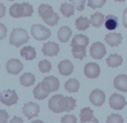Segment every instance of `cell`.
Masks as SVG:
<instances>
[{
	"label": "cell",
	"instance_id": "6da1fadb",
	"mask_svg": "<svg viewBox=\"0 0 127 123\" xmlns=\"http://www.w3.org/2000/svg\"><path fill=\"white\" fill-rule=\"evenodd\" d=\"M89 44V38L87 36L82 34L75 35L72 40L71 46L74 58L81 60L87 57V47Z\"/></svg>",
	"mask_w": 127,
	"mask_h": 123
},
{
	"label": "cell",
	"instance_id": "7a4b0ae2",
	"mask_svg": "<svg viewBox=\"0 0 127 123\" xmlns=\"http://www.w3.org/2000/svg\"><path fill=\"white\" fill-rule=\"evenodd\" d=\"M38 12L44 22L51 26L57 25L60 19L57 13L54 12L53 7L48 4H41L38 9Z\"/></svg>",
	"mask_w": 127,
	"mask_h": 123
},
{
	"label": "cell",
	"instance_id": "3957f363",
	"mask_svg": "<svg viewBox=\"0 0 127 123\" xmlns=\"http://www.w3.org/2000/svg\"><path fill=\"white\" fill-rule=\"evenodd\" d=\"M12 17L16 18L30 17L33 13V7L28 3H15L11 6L9 10Z\"/></svg>",
	"mask_w": 127,
	"mask_h": 123
},
{
	"label": "cell",
	"instance_id": "277c9868",
	"mask_svg": "<svg viewBox=\"0 0 127 123\" xmlns=\"http://www.w3.org/2000/svg\"><path fill=\"white\" fill-rule=\"evenodd\" d=\"M30 38L27 32L21 28L13 29L10 37L9 43L18 48L22 44L27 43Z\"/></svg>",
	"mask_w": 127,
	"mask_h": 123
},
{
	"label": "cell",
	"instance_id": "5b68a950",
	"mask_svg": "<svg viewBox=\"0 0 127 123\" xmlns=\"http://www.w3.org/2000/svg\"><path fill=\"white\" fill-rule=\"evenodd\" d=\"M31 32L34 38L41 41L45 40L51 35L50 30L41 24H33Z\"/></svg>",
	"mask_w": 127,
	"mask_h": 123
},
{
	"label": "cell",
	"instance_id": "8992f818",
	"mask_svg": "<svg viewBox=\"0 0 127 123\" xmlns=\"http://www.w3.org/2000/svg\"><path fill=\"white\" fill-rule=\"evenodd\" d=\"M76 100L72 97H64L60 94L58 102V108L59 113L63 112H69L74 110L76 106Z\"/></svg>",
	"mask_w": 127,
	"mask_h": 123
},
{
	"label": "cell",
	"instance_id": "52a82bcc",
	"mask_svg": "<svg viewBox=\"0 0 127 123\" xmlns=\"http://www.w3.org/2000/svg\"><path fill=\"white\" fill-rule=\"evenodd\" d=\"M19 98L15 90H3L0 93V100L3 104L8 106L17 104Z\"/></svg>",
	"mask_w": 127,
	"mask_h": 123
},
{
	"label": "cell",
	"instance_id": "ba28073f",
	"mask_svg": "<svg viewBox=\"0 0 127 123\" xmlns=\"http://www.w3.org/2000/svg\"><path fill=\"white\" fill-rule=\"evenodd\" d=\"M90 52L91 57L96 60H101L107 53L104 44L100 42L93 43L90 47Z\"/></svg>",
	"mask_w": 127,
	"mask_h": 123
},
{
	"label": "cell",
	"instance_id": "9c48e42d",
	"mask_svg": "<svg viewBox=\"0 0 127 123\" xmlns=\"http://www.w3.org/2000/svg\"><path fill=\"white\" fill-rule=\"evenodd\" d=\"M42 87L48 92L51 93L57 91L60 87V82L58 78L54 76L46 77L41 83Z\"/></svg>",
	"mask_w": 127,
	"mask_h": 123
},
{
	"label": "cell",
	"instance_id": "30bf717a",
	"mask_svg": "<svg viewBox=\"0 0 127 123\" xmlns=\"http://www.w3.org/2000/svg\"><path fill=\"white\" fill-rule=\"evenodd\" d=\"M109 104L110 108L115 110H122L127 104L124 96L117 93L111 95L109 98Z\"/></svg>",
	"mask_w": 127,
	"mask_h": 123
},
{
	"label": "cell",
	"instance_id": "8fae6325",
	"mask_svg": "<svg viewBox=\"0 0 127 123\" xmlns=\"http://www.w3.org/2000/svg\"><path fill=\"white\" fill-rule=\"evenodd\" d=\"M24 106L22 108V113L28 118V120L38 116V113L40 112L39 105L32 102L24 104Z\"/></svg>",
	"mask_w": 127,
	"mask_h": 123
},
{
	"label": "cell",
	"instance_id": "7c38bea8",
	"mask_svg": "<svg viewBox=\"0 0 127 123\" xmlns=\"http://www.w3.org/2000/svg\"><path fill=\"white\" fill-rule=\"evenodd\" d=\"M106 96L104 92L100 89L93 90L89 96L90 103L95 106H101L105 101Z\"/></svg>",
	"mask_w": 127,
	"mask_h": 123
},
{
	"label": "cell",
	"instance_id": "4fadbf2b",
	"mask_svg": "<svg viewBox=\"0 0 127 123\" xmlns=\"http://www.w3.org/2000/svg\"><path fill=\"white\" fill-rule=\"evenodd\" d=\"M24 65L18 59H12L9 60L6 65L7 72L9 74L17 75L23 70Z\"/></svg>",
	"mask_w": 127,
	"mask_h": 123
},
{
	"label": "cell",
	"instance_id": "5bb4252c",
	"mask_svg": "<svg viewBox=\"0 0 127 123\" xmlns=\"http://www.w3.org/2000/svg\"><path fill=\"white\" fill-rule=\"evenodd\" d=\"M100 69L96 63H89L86 64L84 68V73L87 77L91 79L97 78L100 75Z\"/></svg>",
	"mask_w": 127,
	"mask_h": 123
},
{
	"label": "cell",
	"instance_id": "9a60e30c",
	"mask_svg": "<svg viewBox=\"0 0 127 123\" xmlns=\"http://www.w3.org/2000/svg\"><path fill=\"white\" fill-rule=\"evenodd\" d=\"M60 49L59 44L54 41L52 42L49 41L47 43H44L41 50L44 56L53 57L54 55L57 56Z\"/></svg>",
	"mask_w": 127,
	"mask_h": 123
},
{
	"label": "cell",
	"instance_id": "2e32d148",
	"mask_svg": "<svg viewBox=\"0 0 127 123\" xmlns=\"http://www.w3.org/2000/svg\"><path fill=\"white\" fill-rule=\"evenodd\" d=\"M94 111L90 107H86L81 109L80 117V123H99L98 121L94 117Z\"/></svg>",
	"mask_w": 127,
	"mask_h": 123
},
{
	"label": "cell",
	"instance_id": "e0dca14e",
	"mask_svg": "<svg viewBox=\"0 0 127 123\" xmlns=\"http://www.w3.org/2000/svg\"><path fill=\"white\" fill-rule=\"evenodd\" d=\"M60 73L64 76H68L73 72L74 67L68 60L62 61L58 65Z\"/></svg>",
	"mask_w": 127,
	"mask_h": 123
},
{
	"label": "cell",
	"instance_id": "ac0fdd59",
	"mask_svg": "<svg viewBox=\"0 0 127 123\" xmlns=\"http://www.w3.org/2000/svg\"><path fill=\"white\" fill-rule=\"evenodd\" d=\"M114 86L117 90L126 92H127V76L125 74H119L114 80Z\"/></svg>",
	"mask_w": 127,
	"mask_h": 123
},
{
	"label": "cell",
	"instance_id": "d6986e66",
	"mask_svg": "<svg viewBox=\"0 0 127 123\" xmlns=\"http://www.w3.org/2000/svg\"><path fill=\"white\" fill-rule=\"evenodd\" d=\"M123 39L121 33L113 32L110 33L108 35H107L104 40L108 45L113 47L114 46H118L119 44L121 43Z\"/></svg>",
	"mask_w": 127,
	"mask_h": 123
},
{
	"label": "cell",
	"instance_id": "ffe728a7",
	"mask_svg": "<svg viewBox=\"0 0 127 123\" xmlns=\"http://www.w3.org/2000/svg\"><path fill=\"white\" fill-rule=\"evenodd\" d=\"M20 54L26 60H32L36 58V52L35 48L30 46L24 47L21 49Z\"/></svg>",
	"mask_w": 127,
	"mask_h": 123
},
{
	"label": "cell",
	"instance_id": "44dd1931",
	"mask_svg": "<svg viewBox=\"0 0 127 123\" xmlns=\"http://www.w3.org/2000/svg\"><path fill=\"white\" fill-rule=\"evenodd\" d=\"M72 35L71 30L66 26L62 27L58 31V37L59 40L62 43L68 41Z\"/></svg>",
	"mask_w": 127,
	"mask_h": 123
},
{
	"label": "cell",
	"instance_id": "7402d4cb",
	"mask_svg": "<svg viewBox=\"0 0 127 123\" xmlns=\"http://www.w3.org/2000/svg\"><path fill=\"white\" fill-rule=\"evenodd\" d=\"M106 61L109 67L117 68L122 64L123 59L121 55H118L117 54H111Z\"/></svg>",
	"mask_w": 127,
	"mask_h": 123
},
{
	"label": "cell",
	"instance_id": "603a6c76",
	"mask_svg": "<svg viewBox=\"0 0 127 123\" xmlns=\"http://www.w3.org/2000/svg\"><path fill=\"white\" fill-rule=\"evenodd\" d=\"M33 93L35 98L39 100H44L50 94L42 87L41 83L38 84L37 86L34 88Z\"/></svg>",
	"mask_w": 127,
	"mask_h": 123
},
{
	"label": "cell",
	"instance_id": "cb8c5ba5",
	"mask_svg": "<svg viewBox=\"0 0 127 123\" xmlns=\"http://www.w3.org/2000/svg\"><path fill=\"white\" fill-rule=\"evenodd\" d=\"M104 15L101 13L97 12L94 14L90 16V22L92 24L93 26L97 28L102 26L104 21Z\"/></svg>",
	"mask_w": 127,
	"mask_h": 123
},
{
	"label": "cell",
	"instance_id": "d4e9b609",
	"mask_svg": "<svg viewBox=\"0 0 127 123\" xmlns=\"http://www.w3.org/2000/svg\"><path fill=\"white\" fill-rule=\"evenodd\" d=\"M35 81V75L31 73L27 72L23 74L20 78L21 84L25 87L33 85Z\"/></svg>",
	"mask_w": 127,
	"mask_h": 123
},
{
	"label": "cell",
	"instance_id": "484cf974",
	"mask_svg": "<svg viewBox=\"0 0 127 123\" xmlns=\"http://www.w3.org/2000/svg\"><path fill=\"white\" fill-rule=\"evenodd\" d=\"M105 25L109 30L115 29L118 26V18L113 15H108L105 18Z\"/></svg>",
	"mask_w": 127,
	"mask_h": 123
},
{
	"label": "cell",
	"instance_id": "4316f807",
	"mask_svg": "<svg viewBox=\"0 0 127 123\" xmlns=\"http://www.w3.org/2000/svg\"><path fill=\"white\" fill-rule=\"evenodd\" d=\"M80 83L76 79H69L64 85L65 89L69 92H77L80 88Z\"/></svg>",
	"mask_w": 127,
	"mask_h": 123
},
{
	"label": "cell",
	"instance_id": "83f0119b",
	"mask_svg": "<svg viewBox=\"0 0 127 123\" xmlns=\"http://www.w3.org/2000/svg\"><path fill=\"white\" fill-rule=\"evenodd\" d=\"M90 23L86 17L84 18L81 16L75 20L76 29L79 31H85L90 27Z\"/></svg>",
	"mask_w": 127,
	"mask_h": 123
},
{
	"label": "cell",
	"instance_id": "f1b7e54d",
	"mask_svg": "<svg viewBox=\"0 0 127 123\" xmlns=\"http://www.w3.org/2000/svg\"><path fill=\"white\" fill-rule=\"evenodd\" d=\"M60 12L64 17L69 18L71 16L74 15L75 12V7L71 4L65 2L62 3L60 8Z\"/></svg>",
	"mask_w": 127,
	"mask_h": 123
},
{
	"label": "cell",
	"instance_id": "f546056e",
	"mask_svg": "<svg viewBox=\"0 0 127 123\" xmlns=\"http://www.w3.org/2000/svg\"><path fill=\"white\" fill-rule=\"evenodd\" d=\"M39 71L42 73L49 72L52 69L51 63L46 59L39 61L38 64Z\"/></svg>",
	"mask_w": 127,
	"mask_h": 123
},
{
	"label": "cell",
	"instance_id": "4dcf8cb0",
	"mask_svg": "<svg viewBox=\"0 0 127 123\" xmlns=\"http://www.w3.org/2000/svg\"><path fill=\"white\" fill-rule=\"evenodd\" d=\"M106 0H88L87 6L93 9L100 8L106 3Z\"/></svg>",
	"mask_w": 127,
	"mask_h": 123
},
{
	"label": "cell",
	"instance_id": "1f68e13d",
	"mask_svg": "<svg viewBox=\"0 0 127 123\" xmlns=\"http://www.w3.org/2000/svg\"><path fill=\"white\" fill-rule=\"evenodd\" d=\"M107 120L106 123H123L124 120L122 116L119 114H112L107 117Z\"/></svg>",
	"mask_w": 127,
	"mask_h": 123
},
{
	"label": "cell",
	"instance_id": "d6a6232c",
	"mask_svg": "<svg viewBox=\"0 0 127 123\" xmlns=\"http://www.w3.org/2000/svg\"><path fill=\"white\" fill-rule=\"evenodd\" d=\"M75 8L78 11H82L84 9L86 0H69Z\"/></svg>",
	"mask_w": 127,
	"mask_h": 123
},
{
	"label": "cell",
	"instance_id": "836d02e7",
	"mask_svg": "<svg viewBox=\"0 0 127 123\" xmlns=\"http://www.w3.org/2000/svg\"><path fill=\"white\" fill-rule=\"evenodd\" d=\"M61 122L64 123H77V119L74 115H65L62 118Z\"/></svg>",
	"mask_w": 127,
	"mask_h": 123
},
{
	"label": "cell",
	"instance_id": "e575fe53",
	"mask_svg": "<svg viewBox=\"0 0 127 123\" xmlns=\"http://www.w3.org/2000/svg\"><path fill=\"white\" fill-rule=\"evenodd\" d=\"M9 117V114L6 110L0 109V123H6Z\"/></svg>",
	"mask_w": 127,
	"mask_h": 123
},
{
	"label": "cell",
	"instance_id": "d590c367",
	"mask_svg": "<svg viewBox=\"0 0 127 123\" xmlns=\"http://www.w3.org/2000/svg\"><path fill=\"white\" fill-rule=\"evenodd\" d=\"M7 33V29L4 25L0 23V40L6 37Z\"/></svg>",
	"mask_w": 127,
	"mask_h": 123
},
{
	"label": "cell",
	"instance_id": "8d00e7d4",
	"mask_svg": "<svg viewBox=\"0 0 127 123\" xmlns=\"http://www.w3.org/2000/svg\"><path fill=\"white\" fill-rule=\"evenodd\" d=\"M123 24L125 27L127 29V7L123 13Z\"/></svg>",
	"mask_w": 127,
	"mask_h": 123
},
{
	"label": "cell",
	"instance_id": "74e56055",
	"mask_svg": "<svg viewBox=\"0 0 127 123\" xmlns=\"http://www.w3.org/2000/svg\"><path fill=\"white\" fill-rule=\"evenodd\" d=\"M6 13V7L3 3H0V18L5 15Z\"/></svg>",
	"mask_w": 127,
	"mask_h": 123
},
{
	"label": "cell",
	"instance_id": "f35d334b",
	"mask_svg": "<svg viewBox=\"0 0 127 123\" xmlns=\"http://www.w3.org/2000/svg\"><path fill=\"white\" fill-rule=\"evenodd\" d=\"M126 0H115V2H116V1H119V2H122V1H124L125 2Z\"/></svg>",
	"mask_w": 127,
	"mask_h": 123
},
{
	"label": "cell",
	"instance_id": "ab89813d",
	"mask_svg": "<svg viewBox=\"0 0 127 123\" xmlns=\"http://www.w3.org/2000/svg\"><path fill=\"white\" fill-rule=\"evenodd\" d=\"M7 0L11 1H12L14 0Z\"/></svg>",
	"mask_w": 127,
	"mask_h": 123
},
{
	"label": "cell",
	"instance_id": "60d3db41",
	"mask_svg": "<svg viewBox=\"0 0 127 123\" xmlns=\"http://www.w3.org/2000/svg\"></svg>",
	"mask_w": 127,
	"mask_h": 123
}]
</instances>
